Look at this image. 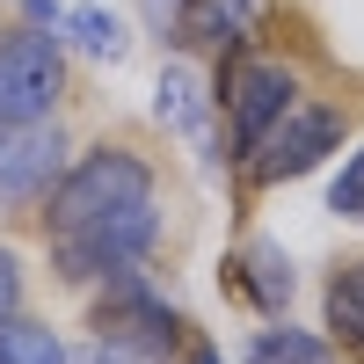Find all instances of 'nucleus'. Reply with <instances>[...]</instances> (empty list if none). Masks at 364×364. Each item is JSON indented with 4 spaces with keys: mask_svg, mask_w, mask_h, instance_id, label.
<instances>
[{
    "mask_svg": "<svg viewBox=\"0 0 364 364\" xmlns=\"http://www.w3.org/2000/svg\"><path fill=\"white\" fill-rule=\"evenodd\" d=\"M51 269L66 284H102L117 269H139L161 248V175L124 139L87 146L37 204Z\"/></svg>",
    "mask_w": 364,
    "mask_h": 364,
    "instance_id": "1",
    "label": "nucleus"
},
{
    "mask_svg": "<svg viewBox=\"0 0 364 364\" xmlns=\"http://www.w3.org/2000/svg\"><path fill=\"white\" fill-rule=\"evenodd\" d=\"M211 102H219V117H226V154L240 161V154H248V146L299 102V73L284 66L277 51L240 44V51L219 58V95H211Z\"/></svg>",
    "mask_w": 364,
    "mask_h": 364,
    "instance_id": "2",
    "label": "nucleus"
},
{
    "mask_svg": "<svg viewBox=\"0 0 364 364\" xmlns=\"http://www.w3.org/2000/svg\"><path fill=\"white\" fill-rule=\"evenodd\" d=\"M343 139H350V117L336 102H291L277 124L240 154V175H248V190H277V182L314 175L328 154H343Z\"/></svg>",
    "mask_w": 364,
    "mask_h": 364,
    "instance_id": "3",
    "label": "nucleus"
},
{
    "mask_svg": "<svg viewBox=\"0 0 364 364\" xmlns=\"http://www.w3.org/2000/svg\"><path fill=\"white\" fill-rule=\"evenodd\" d=\"M87 328H95L102 343L146 350V357H161V364H175V357H182V343H190V321H182L168 299L139 277V269H117V277H102Z\"/></svg>",
    "mask_w": 364,
    "mask_h": 364,
    "instance_id": "4",
    "label": "nucleus"
},
{
    "mask_svg": "<svg viewBox=\"0 0 364 364\" xmlns=\"http://www.w3.org/2000/svg\"><path fill=\"white\" fill-rule=\"evenodd\" d=\"M58 95H66V37L37 22L0 29V124L58 117Z\"/></svg>",
    "mask_w": 364,
    "mask_h": 364,
    "instance_id": "5",
    "label": "nucleus"
},
{
    "mask_svg": "<svg viewBox=\"0 0 364 364\" xmlns=\"http://www.w3.org/2000/svg\"><path fill=\"white\" fill-rule=\"evenodd\" d=\"M58 175H66V132H58V117L0 124V211H37Z\"/></svg>",
    "mask_w": 364,
    "mask_h": 364,
    "instance_id": "6",
    "label": "nucleus"
},
{
    "mask_svg": "<svg viewBox=\"0 0 364 364\" xmlns=\"http://www.w3.org/2000/svg\"><path fill=\"white\" fill-rule=\"evenodd\" d=\"M219 284L233 291V299H248V306L262 314V321H284L291 314V291H299V277H291V255L277 248V240H248L226 269H219Z\"/></svg>",
    "mask_w": 364,
    "mask_h": 364,
    "instance_id": "7",
    "label": "nucleus"
},
{
    "mask_svg": "<svg viewBox=\"0 0 364 364\" xmlns=\"http://www.w3.org/2000/svg\"><path fill=\"white\" fill-rule=\"evenodd\" d=\"M262 15H269V0H182V15H175V44L226 58V51H240V44H255Z\"/></svg>",
    "mask_w": 364,
    "mask_h": 364,
    "instance_id": "8",
    "label": "nucleus"
},
{
    "mask_svg": "<svg viewBox=\"0 0 364 364\" xmlns=\"http://www.w3.org/2000/svg\"><path fill=\"white\" fill-rule=\"evenodd\" d=\"M211 102L204 95V80H197V66H182V58H168L161 66V87H154V117L175 132V139H190L197 154H211Z\"/></svg>",
    "mask_w": 364,
    "mask_h": 364,
    "instance_id": "9",
    "label": "nucleus"
},
{
    "mask_svg": "<svg viewBox=\"0 0 364 364\" xmlns=\"http://www.w3.org/2000/svg\"><path fill=\"white\" fill-rule=\"evenodd\" d=\"M321 336L343 357H364V255L328 277V291H321Z\"/></svg>",
    "mask_w": 364,
    "mask_h": 364,
    "instance_id": "10",
    "label": "nucleus"
},
{
    "mask_svg": "<svg viewBox=\"0 0 364 364\" xmlns=\"http://www.w3.org/2000/svg\"><path fill=\"white\" fill-rule=\"evenodd\" d=\"M336 357H343L336 343L314 336V328H291V314L269 321V328H255L248 350H240V364H336Z\"/></svg>",
    "mask_w": 364,
    "mask_h": 364,
    "instance_id": "11",
    "label": "nucleus"
},
{
    "mask_svg": "<svg viewBox=\"0 0 364 364\" xmlns=\"http://www.w3.org/2000/svg\"><path fill=\"white\" fill-rule=\"evenodd\" d=\"M58 37H66L73 51H87V58H109V66L132 51L124 15H117V8H102V0H80V8H66V15H58Z\"/></svg>",
    "mask_w": 364,
    "mask_h": 364,
    "instance_id": "12",
    "label": "nucleus"
},
{
    "mask_svg": "<svg viewBox=\"0 0 364 364\" xmlns=\"http://www.w3.org/2000/svg\"><path fill=\"white\" fill-rule=\"evenodd\" d=\"M0 364H73V350L58 343V328H51V321L8 314V321H0Z\"/></svg>",
    "mask_w": 364,
    "mask_h": 364,
    "instance_id": "13",
    "label": "nucleus"
},
{
    "mask_svg": "<svg viewBox=\"0 0 364 364\" xmlns=\"http://www.w3.org/2000/svg\"><path fill=\"white\" fill-rule=\"evenodd\" d=\"M328 211H336V219H350V226H364V139L343 154L336 182H328Z\"/></svg>",
    "mask_w": 364,
    "mask_h": 364,
    "instance_id": "14",
    "label": "nucleus"
},
{
    "mask_svg": "<svg viewBox=\"0 0 364 364\" xmlns=\"http://www.w3.org/2000/svg\"><path fill=\"white\" fill-rule=\"evenodd\" d=\"M8 314H22V255L0 248V321Z\"/></svg>",
    "mask_w": 364,
    "mask_h": 364,
    "instance_id": "15",
    "label": "nucleus"
},
{
    "mask_svg": "<svg viewBox=\"0 0 364 364\" xmlns=\"http://www.w3.org/2000/svg\"><path fill=\"white\" fill-rule=\"evenodd\" d=\"M80 364H161V357H146V350H124V343H102V336H95V343L80 350Z\"/></svg>",
    "mask_w": 364,
    "mask_h": 364,
    "instance_id": "16",
    "label": "nucleus"
},
{
    "mask_svg": "<svg viewBox=\"0 0 364 364\" xmlns=\"http://www.w3.org/2000/svg\"><path fill=\"white\" fill-rule=\"evenodd\" d=\"M22 15L37 29H58V15H66V0H22Z\"/></svg>",
    "mask_w": 364,
    "mask_h": 364,
    "instance_id": "17",
    "label": "nucleus"
},
{
    "mask_svg": "<svg viewBox=\"0 0 364 364\" xmlns=\"http://www.w3.org/2000/svg\"><path fill=\"white\" fill-rule=\"evenodd\" d=\"M175 15H182V0H146V22H154L161 37H175Z\"/></svg>",
    "mask_w": 364,
    "mask_h": 364,
    "instance_id": "18",
    "label": "nucleus"
},
{
    "mask_svg": "<svg viewBox=\"0 0 364 364\" xmlns=\"http://www.w3.org/2000/svg\"><path fill=\"white\" fill-rule=\"evenodd\" d=\"M175 364H226V357H219V350H211L204 336H190V343H182V357H175Z\"/></svg>",
    "mask_w": 364,
    "mask_h": 364,
    "instance_id": "19",
    "label": "nucleus"
}]
</instances>
